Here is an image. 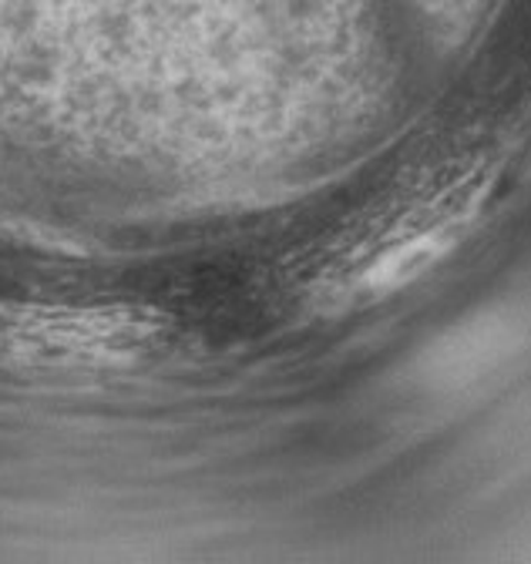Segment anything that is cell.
Masks as SVG:
<instances>
[{
	"instance_id": "obj_1",
	"label": "cell",
	"mask_w": 531,
	"mask_h": 564,
	"mask_svg": "<svg viewBox=\"0 0 531 564\" xmlns=\"http://www.w3.org/2000/svg\"><path fill=\"white\" fill-rule=\"evenodd\" d=\"M169 319L115 303H0V364L37 370H105L145 360Z\"/></svg>"
},
{
	"instance_id": "obj_2",
	"label": "cell",
	"mask_w": 531,
	"mask_h": 564,
	"mask_svg": "<svg viewBox=\"0 0 531 564\" xmlns=\"http://www.w3.org/2000/svg\"><path fill=\"white\" fill-rule=\"evenodd\" d=\"M464 223H468L464 212H444V216L421 223L408 236H390L354 275L337 282L334 300L360 303V300H380L387 293L404 290L408 282L424 275L434 262H441L457 246Z\"/></svg>"
}]
</instances>
